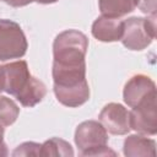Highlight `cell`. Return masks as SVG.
Listing matches in <instances>:
<instances>
[{
  "label": "cell",
  "mask_w": 157,
  "mask_h": 157,
  "mask_svg": "<svg viewBox=\"0 0 157 157\" xmlns=\"http://www.w3.org/2000/svg\"><path fill=\"white\" fill-rule=\"evenodd\" d=\"M4 70V92L13 96L23 107L32 108L37 105L47 94V86L31 75L28 64L25 60H17L2 66Z\"/></svg>",
  "instance_id": "cell-1"
},
{
  "label": "cell",
  "mask_w": 157,
  "mask_h": 157,
  "mask_svg": "<svg viewBox=\"0 0 157 157\" xmlns=\"http://www.w3.org/2000/svg\"><path fill=\"white\" fill-rule=\"evenodd\" d=\"M157 0H139L137 6L139 9L147 15H156V10H157Z\"/></svg>",
  "instance_id": "cell-16"
},
{
  "label": "cell",
  "mask_w": 157,
  "mask_h": 157,
  "mask_svg": "<svg viewBox=\"0 0 157 157\" xmlns=\"http://www.w3.org/2000/svg\"><path fill=\"white\" fill-rule=\"evenodd\" d=\"M124 155L128 157L139 156H155L156 155V142L153 139L146 135H129L124 141L123 147Z\"/></svg>",
  "instance_id": "cell-11"
},
{
  "label": "cell",
  "mask_w": 157,
  "mask_h": 157,
  "mask_svg": "<svg viewBox=\"0 0 157 157\" xmlns=\"http://www.w3.org/2000/svg\"><path fill=\"white\" fill-rule=\"evenodd\" d=\"M53 90L56 99L65 107L76 108L90 98V87L86 78V64L58 65L53 63Z\"/></svg>",
  "instance_id": "cell-2"
},
{
  "label": "cell",
  "mask_w": 157,
  "mask_h": 157,
  "mask_svg": "<svg viewBox=\"0 0 157 157\" xmlns=\"http://www.w3.org/2000/svg\"><path fill=\"white\" fill-rule=\"evenodd\" d=\"M12 156H40V144L32 141L23 142L13 150Z\"/></svg>",
  "instance_id": "cell-15"
},
{
  "label": "cell",
  "mask_w": 157,
  "mask_h": 157,
  "mask_svg": "<svg viewBox=\"0 0 157 157\" xmlns=\"http://www.w3.org/2000/svg\"><path fill=\"white\" fill-rule=\"evenodd\" d=\"M1 1L7 4V5H10V6H12V7H22V6L32 4L36 0H1Z\"/></svg>",
  "instance_id": "cell-17"
},
{
  "label": "cell",
  "mask_w": 157,
  "mask_h": 157,
  "mask_svg": "<svg viewBox=\"0 0 157 157\" xmlns=\"http://www.w3.org/2000/svg\"><path fill=\"white\" fill-rule=\"evenodd\" d=\"M75 144L80 156H107L115 155L108 145V132L99 121L86 120L77 125Z\"/></svg>",
  "instance_id": "cell-4"
},
{
  "label": "cell",
  "mask_w": 157,
  "mask_h": 157,
  "mask_svg": "<svg viewBox=\"0 0 157 157\" xmlns=\"http://www.w3.org/2000/svg\"><path fill=\"white\" fill-rule=\"evenodd\" d=\"M28 44L21 26L6 18H0V63L22 58Z\"/></svg>",
  "instance_id": "cell-6"
},
{
  "label": "cell",
  "mask_w": 157,
  "mask_h": 157,
  "mask_svg": "<svg viewBox=\"0 0 157 157\" xmlns=\"http://www.w3.org/2000/svg\"><path fill=\"white\" fill-rule=\"evenodd\" d=\"M139 0H98L99 11L103 16L123 17L137 7Z\"/></svg>",
  "instance_id": "cell-12"
},
{
  "label": "cell",
  "mask_w": 157,
  "mask_h": 157,
  "mask_svg": "<svg viewBox=\"0 0 157 157\" xmlns=\"http://www.w3.org/2000/svg\"><path fill=\"white\" fill-rule=\"evenodd\" d=\"M9 151L6 147V144L4 141V126L0 125V157L1 156H7Z\"/></svg>",
  "instance_id": "cell-18"
},
{
  "label": "cell",
  "mask_w": 157,
  "mask_h": 157,
  "mask_svg": "<svg viewBox=\"0 0 157 157\" xmlns=\"http://www.w3.org/2000/svg\"><path fill=\"white\" fill-rule=\"evenodd\" d=\"M124 21L120 17L99 16L92 25V36L99 42H117L121 39Z\"/></svg>",
  "instance_id": "cell-10"
},
{
  "label": "cell",
  "mask_w": 157,
  "mask_h": 157,
  "mask_svg": "<svg viewBox=\"0 0 157 157\" xmlns=\"http://www.w3.org/2000/svg\"><path fill=\"white\" fill-rule=\"evenodd\" d=\"M88 38L77 29H66L59 33L53 43V63L59 65L86 64Z\"/></svg>",
  "instance_id": "cell-3"
},
{
  "label": "cell",
  "mask_w": 157,
  "mask_h": 157,
  "mask_svg": "<svg viewBox=\"0 0 157 157\" xmlns=\"http://www.w3.org/2000/svg\"><path fill=\"white\" fill-rule=\"evenodd\" d=\"M152 96H156V85L153 80L146 75H134L124 86L123 98L130 108H134Z\"/></svg>",
  "instance_id": "cell-9"
},
{
  "label": "cell",
  "mask_w": 157,
  "mask_h": 157,
  "mask_svg": "<svg viewBox=\"0 0 157 157\" xmlns=\"http://www.w3.org/2000/svg\"><path fill=\"white\" fill-rule=\"evenodd\" d=\"M37 2H39V4H44V5H47V4H54V2H56L58 0H36Z\"/></svg>",
  "instance_id": "cell-20"
},
{
  "label": "cell",
  "mask_w": 157,
  "mask_h": 157,
  "mask_svg": "<svg viewBox=\"0 0 157 157\" xmlns=\"http://www.w3.org/2000/svg\"><path fill=\"white\" fill-rule=\"evenodd\" d=\"M156 38V15L130 17L124 21L121 43L130 50H142Z\"/></svg>",
  "instance_id": "cell-5"
},
{
  "label": "cell",
  "mask_w": 157,
  "mask_h": 157,
  "mask_svg": "<svg viewBox=\"0 0 157 157\" xmlns=\"http://www.w3.org/2000/svg\"><path fill=\"white\" fill-rule=\"evenodd\" d=\"M20 114L18 105L5 96H0V125L10 126L16 121Z\"/></svg>",
  "instance_id": "cell-14"
},
{
  "label": "cell",
  "mask_w": 157,
  "mask_h": 157,
  "mask_svg": "<svg viewBox=\"0 0 157 157\" xmlns=\"http://www.w3.org/2000/svg\"><path fill=\"white\" fill-rule=\"evenodd\" d=\"M156 97L152 96L130 110L131 130L146 136H153L157 132V105Z\"/></svg>",
  "instance_id": "cell-7"
},
{
  "label": "cell",
  "mask_w": 157,
  "mask_h": 157,
  "mask_svg": "<svg viewBox=\"0 0 157 157\" xmlns=\"http://www.w3.org/2000/svg\"><path fill=\"white\" fill-rule=\"evenodd\" d=\"M4 91V70L2 66H0V93Z\"/></svg>",
  "instance_id": "cell-19"
},
{
  "label": "cell",
  "mask_w": 157,
  "mask_h": 157,
  "mask_svg": "<svg viewBox=\"0 0 157 157\" xmlns=\"http://www.w3.org/2000/svg\"><path fill=\"white\" fill-rule=\"evenodd\" d=\"M40 156H74V150L65 140L52 137L40 145Z\"/></svg>",
  "instance_id": "cell-13"
},
{
  "label": "cell",
  "mask_w": 157,
  "mask_h": 157,
  "mask_svg": "<svg viewBox=\"0 0 157 157\" xmlns=\"http://www.w3.org/2000/svg\"><path fill=\"white\" fill-rule=\"evenodd\" d=\"M99 123L112 135H126L130 130V110L119 103H108L99 113Z\"/></svg>",
  "instance_id": "cell-8"
}]
</instances>
